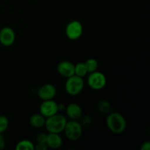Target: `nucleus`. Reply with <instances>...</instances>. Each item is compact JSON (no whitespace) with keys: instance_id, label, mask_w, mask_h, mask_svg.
<instances>
[{"instance_id":"obj_1","label":"nucleus","mask_w":150,"mask_h":150,"mask_svg":"<svg viewBox=\"0 0 150 150\" xmlns=\"http://www.w3.org/2000/svg\"><path fill=\"white\" fill-rule=\"evenodd\" d=\"M108 114L106 118L107 127L115 134L122 133L127 128V121L124 116L119 112H112Z\"/></svg>"},{"instance_id":"obj_2","label":"nucleus","mask_w":150,"mask_h":150,"mask_svg":"<svg viewBox=\"0 0 150 150\" xmlns=\"http://www.w3.org/2000/svg\"><path fill=\"white\" fill-rule=\"evenodd\" d=\"M67 122V118L64 115L57 113L46 118L45 127L48 133H60L64 130Z\"/></svg>"},{"instance_id":"obj_3","label":"nucleus","mask_w":150,"mask_h":150,"mask_svg":"<svg viewBox=\"0 0 150 150\" xmlns=\"http://www.w3.org/2000/svg\"><path fill=\"white\" fill-rule=\"evenodd\" d=\"M84 86V81L83 78L76 75L67 78L64 84V89L68 95L76 96L82 92Z\"/></svg>"},{"instance_id":"obj_4","label":"nucleus","mask_w":150,"mask_h":150,"mask_svg":"<svg viewBox=\"0 0 150 150\" xmlns=\"http://www.w3.org/2000/svg\"><path fill=\"white\" fill-rule=\"evenodd\" d=\"M66 137L70 141L76 142L82 136L83 127L80 124L79 120H71L67 121L65 125L64 130Z\"/></svg>"},{"instance_id":"obj_5","label":"nucleus","mask_w":150,"mask_h":150,"mask_svg":"<svg viewBox=\"0 0 150 150\" xmlns=\"http://www.w3.org/2000/svg\"><path fill=\"white\" fill-rule=\"evenodd\" d=\"M107 83V79L104 73L96 71L89 73L87 77V84L89 88L94 90H100L103 89Z\"/></svg>"},{"instance_id":"obj_6","label":"nucleus","mask_w":150,"mask_h":150,"mask_svg":"<svg viewBox=\"0 0 150 150\" xmlns=\"http://www.w3.org/2000/svg\"><path fill=\"white\" fill-rule=\"evenodd\" d=\"M83 26L79 21L73 20L69 22L65 28V35L68 39L76 40L81 37L83 34Z\"/></svg>"},{"instance_id":"obj_7","label":"nucleus","mask_w":150,"mask_h":150,"mask_svg":"<svg viewBox=\"0 0 150 150\" xmlns=\"http://www.w3.org/2000/svg\"><path fill=\"white\" fill-rule=\"evenodd\" d=\"M58 103L52 100H42V103L40 105V113L45 118L54 115L58 113Z\"/></svg>"},{"instance_id":"obj_8","label":"nucleus","mask_w":150,"mask_h":150,"mask_svg":"<svg viewBox=\"0 0 150 150\" xmlns=\"http://www.w3.org/2000/svg\"><path fill=\"white\" fill-rule=\"evenodd\" d=\"M15 41H16V33L11 27L4 26L0 30V43L3 46H11Z\"/></svg>"},{"instance_id":"obj_9","label":"nucleus","mask_w":150,"mask_h":150,"mask_svg":"<svg viewBox=\"0 0 150 150\" xmlns=\"http://www.w3.org/2000/svg\"><path fill=\"white\" fill-rule=\"evenodd\" d=\"M57 88L52 83H45L42 84L38 90V97L42 100H52L57 95Z\"/></svg>"},{"instance_id":"obj_10","label":"nucleus","mask_w":150,"mask_h":150,"mask_svg":"<svg viewBox=\"0 0 150 150\" xmlns=\"http://www.w3.org/2000/svg\"><path fill=\"white\" fill-rule=\"evenodd\" d=\"M57 70L60 76L67 79L75 75V64L70 61L60 62L57 65Z\"/></svg>"},{"instance_id":"obj_11","label":"nucleus","mask_w":150,"mask_h":150,"mask_svg":"<svg viewBox=\"0 0 150 150\" xmlns=\"http://www.w3.org/2000/svg\"><path fill=\"white\" fill-rule=\"evenodd\" d=\"M65 112L67 117L71 120H79L83 115L81 107L76 103H71L67 105L65 108Z\"/></svg>"},{"instance_id":"obj_12","label":"nucleus","mask_w":150,"mask_h":150,"mask_svg":"<svg viewBox=\"0 0 150 150\" xmlns=\"http://www.w3.org/2000/svg\"><path fill=\"white\" fill-rule=\"evenodd\" d=\"M45 144H47L48 148L53 149H59L62 146L63 141L59 133H49L47 134V139Z\"/></svg>"},{"instance_id":"obj_13","label":"nucleus","mask_w":150,"mask_h":150,"mask_svg":"<svg viewBox=\"0 0 150 150\" xmlns=\"http://www.w3.org/2000/svg\"><path fill=\"white\" fill-rule=\"evenodd\" d=\"M45 120L46 118L43 117L40 113L34 114L30 117L29 123H30L31 126L35 128H41L45 126Z\"/></svg>"},{"instance_id":"obj_14","label":"nucleus","mask_w":150,"mask_h":150,"mask_svg":"<svg viewBox=\"0 0 150 150\" xmlns=\"http://www.w3.org/2000/svg\"><path fill=\"white\" fill-rule=\"evenodd\" d=\"M98 110L100 113L104 114H109L111 109V103L106 100H101L98 103Z\"/></svg>"},{"instance_id":"obj_15","label":"nucleus","mask_w":150,"mask_h":150,"mask_svg":"<svg viewBox=\"0 0 150 150\" xmlns=\"http://www.w3.org/2000/svg\"><path fill=\"white\" fill-rule=\"evenodd\" d=\"M88 74L98 70V62L94 58H89L84 62Z\"/></svg>"},{"instance_id":"obj_16","label":"nucleus","mask_w":150,"mask_h":150,"mask_svg":"<svg viewBox=\"0 0 150 150\" xmlns=\"http://www.w3.org/2000/svg\"><path fill=\"white\" fill-rule=\"evenodd\" d=\"M16 150H34L35 149V145L32 142L29 140H22L20 141L16 144Z\"/></svg>"},{"instance_id":"obj_17","label":"nucleus","mask_w":150,"mask_h":150,"mask_svg":"<svg viewBox=\"0 0 150 150\" xmlns=\"http://www.w3.org/2000/svg\"><path fill=\"white\" fill-rule=\"evenodd\" d=\"M88 74L84 62H79L75 64V75L83 78Z\"/></svg>"},{"instance_id":"obj_18","label":"nucleus","mask_w":150,"mask_h":150,"mask_svg":"<svg viewBox=\"0 0 150 150\" xmlns=\"http://www.w3.org/2000/svg\"><path fill=\"white\" fill-rule=\"evenodd\" d=\"M9 127V120L4 115H0V133H3Z\"/></svg>"},{"instance_id":"obj_19","label":"nucleus","mask_w":150,"mask_h":150,"mask_svg":"<svg viewBox=\"0 0 150 150\" xmlns=\"http://www.w3.org/2000/svg\"><path fill=\"white\" fill-rule=\"evenodd\" d=\"M79 122L81 125V126L83 127H88L90 126V125L92 123V118L89 115L86 114V115L81 116L80 119H79Z\"/></svg>"},{"instance_id":"obj_20","label":"nucleus","mask_w":150,"mask_h":150,"mask_svg":"<svg viewBox=\"0 0 150 150\" xmlns=\"http://www.w3.org/2000/svg\"><path fill=\"white\" fill-rule=\"evenodd\" d=\"M47 139V134L44 133H39L36 136V142L37 143H44L45 144Z\"/></svg>"},{"instance_id":"obj_21","label":"nucleus","mask_w":150,"mask_h":150,"mask_svg":"<svg viewBox=\"0 0 150 150\" xmlns=\"http://www.w3.org/2000/svg\"><path fill=\"white\" fill-rule=\"evenodd\" d=\"M48 148L46 144L44 143H37L35 146V149L36 150H46Z\"/></svg>"},{"instance_id":"obj_22","label":"nucleus","mask_w":150,"mask_h":150,"mask_svg":"<svg viewBox=\"0 0 150 150\" xmlns=\"http://www.w3.org/2000/svg\"><path fill=\"white\" fill-rule=\"evenodd\" d=\"M6 146V142L5 139H4V136L2 133H0V150H2L5 148Z\"/></svg>"},{"instance_id":"obj_23","label":"nucleus","mask_w":150,"mask_h":150,"mask_svg":"<svg viewBox=\"0 0 150 150\" xmlns=\"http://www.w3.org/2000/svg\"><path fill=\"white\" fill-rule=\"evenodd\" d=\"M150 149V142H146L143 143L141 146V150H149Z\"/></svg>"},{"instance_id":"obj_24","label":"nucleus","mask_w":150,"mask_h":150,"mask_svg":"<svg viewBox=\"0 0 150 150\" xmlns=\"http://www.w3.org/2000/svg\"><path fill=\"white\" fill-rule=\"evenodd\" d=\"M66 106L64 105V104L62 103H58V110L59 111H64L65 110Z\"/></svg>"}]
</instances>
